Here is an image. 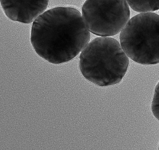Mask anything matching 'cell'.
I'll use <instances>...</instances> for the list:
<instances>
[{
    "mask_svg": "<svg viewBox=\"0 0 159 150\" xmlns=\"http://www.w3.org/2000/svg\"><path fill=\"white\" fill-rule=\"evenodd\" d=\"M82 12L89 30L103 37L118 34L130 20L126 0H86Z\"/></svg>",
    "mask_w": 159,
    "mask_h": 150,
    "instance_id": "277c9868",
    "label": "cell"
},
{
    "mask_svg": "<svg viewBox=\"0 0 159 150\" xmlns=\"http://www.w3.org/2000/svg\"></svg>",
    "mask_w": 159,
    "mask_h": 150,
    "instance_id": "ba28073f",
    "label": "cell"
},
{
    "mask_svg": "<svg viewBox=\"0 0 159 150\" xmlns=\"http://www.w3.org/2000/svg\"><path fill=\"white\" fill-rule=\"evenodd\" d=\"M131 8L138 12L155 11L159 10V0H126Z\"/></svg>",
    "mask_w": 159,
    "mask_h": 150,
    "instance_id": "8992f818",
    "label": "cell"
},
{
    "mask_svg": "<svg viewBox=\"0 0 159 150\" xmlns=\"http://www.w3.org/2000/svg\"><path fill=\"white\" fill-rule=\"evenodd\" d=\"M153 114L159 121V82L156 87L154 96L152 102Z\"/></svg>",
    "mask_w": 159,
    "mask_h": 150,
    "instance_id": "52a82bcc",
    "label": "cell"
},
{
    "mask_svg": "<svg viewBox=\"0 0 159 150\" xmlns=\"http://www.w3.org/2000/svg\"><path fill=\"white\" fill-rule=\"evenodd\" d=\"M90 39L81 12L72 7H55L44 12L33 23L30 36L36 54L55 64L74 59Z\"/></svg>",
    "mask_w": 159,
    "mask_h": 150,
    "instance_id": "6da1fadb",
    "label": "cell"
},
{
    "mask_svg": "<svg viewBox=\"0 0 159 150\" xmlns=\"http://www.w3.org/2000/svg\"><path fill=\"white\" fill-rule=\"evenodd\" d=\"M120 42L127 55L136 63H159V15L148 12L132 18L121 32Z\"/></svg>",
    "mask_w": 159,
    "mask_h": 150,
    "instance_id": "3957f363",
    "label": "cell"
},
{
    "mask_svg": "<svg viewBox=\"0 0 159 150\" xmlns=\"http://www.w3.org/2000/svg\"><path fill=\"white\" fill-rule=\"evenodd\" d=\"M49 0H1L2 10L12 21L30 24L44 13Z\"/></svg>",
    "mask_w": 159,
    "mask_h": 150,
    "instance_id": "5b68a950",
    "label": "cell"
},
{
    "mask_svg": "<svg viewBox=\"0 0 159 150\" xmlns=\"http://www.w3.org/2000/svg\"><path fill=\"white\" fill-rule=\"evenodd\" d=\"M129 63L121 45L111 37L95 38L80 56V69L84 77L100 87L119 83L126 73Z\"/></svg>",
    "mask_w": 159,
    "mask_h": 150,
    "instance_id": "7a4b0ae2",
    "label": "cell"
}]
</instances>
